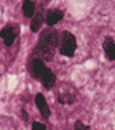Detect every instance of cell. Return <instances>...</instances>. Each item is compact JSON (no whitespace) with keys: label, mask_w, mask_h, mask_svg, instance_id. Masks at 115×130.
I'll list each match as a JSON object with an SVG mask.
<instances>
[{"label":"cell","mask_w":115,"mask_h":130,"mask_svg":"<svg viewBox=\"0 0 115 130\" xmlns=\"http://www.w3.org/2000/svg\"><path fill=\"white\" fill-rule=\"evenodd\" d=\"M59 42H61V36L58 31H54L53 27L43 29V32L40 34L37 40L35 48H34L32 56L42 58L43 61H50V59H53V55L56 52V47H59Z\"/></svg>","instance_id":"1"},{"label":"cell","mask_w":115,"mask_h":130,"mask_svg":"<svg viewBox=\"0 0 115 130\" xmlns=\"http://www.w3.org/2000/svg\"><path fill=\"white\" fill-rule=\"evenodd\" d=\"M32 130H47V125L42 122H32Z\"/></svg>","instance_id":"12"},{"label":"cell","mask_w":115,"mask_h":130,"mask_svg":"<svg viewBox=\"0 0 115 130\" xmlns=\"http://www.w3.org/2000/svg\"><path fill=\"white\" fill-rule=\"evenodd\" d=\"M35 13H37L35 11V2H34V0H24L22 2V14H24V18L32 19Z\"/></svg>","instance_id":"10"},{"label":"cell","mask_w":115,"mask_h":130,"mask_svg":"<svg viewBox=\"0 0 115 130\" xmlns=\"http://www.w3.org/2000/svg\"><path fill=\"white\" fill-rule=\"evenodd\" d=\"M18 36H19V24L8 23L0 29V39H2L5 47H11Z\"/></svg>","instance_id":"5"},{"label":"cell","mask_w":115,"mask_h":130,"mask_svg":"<svg viewBox=\"0 0 115 130\" xmlns=\"http://www.w3.org/2000/svg\"><path fill=\"white\" fill-rule=\"evenodd\" d=\"M75 50H77V39L72 32L69 31H64L61 32V42H59V53L62 56H69L72 58L75 55Z\"/></svg>","instance_id":"3"},{"label":"cell","mask_w":115,"mask_h":130,"mask_svg":"<svg viewBox=\"0 0 115 130\" xmlns=\"http://www.w3.org/2000/svg\"><path fill=\"white\" fill-rule=\"evenodd\" d=\"M27 71H29V74H31L35 80H38L47 90H51L54 87V84H56V74H54L51 69L45 64V61L42 58H37V56H31V58H29Z\"/></svg>","instance_id":"2"},{"label":"cell","mask_w":115,"mask_h":130,"mask_svg":"<svg viewBox=\"0 0 115 130\" xmlns=\"http://www.w3.org/2000/svg\"><path fill=\"white\" fill-rule=\"evenodd\" d=\"M62 18H64V11H62V10L51 8V10H48V11L45 13V24L51 27V26H54V24H58Z\"/></svg>","instance_id":"6"},{"label":"cell","mask_w":115,"mask_h":130,"mask_svg":"<svg viewBox=\"0 0 115 130\" xmlns=\"http://www.w3.org/2000/svg\"><path fill=\"white\" fill-rule=\"evenodd\" d=\"M56 100L61 104H72L77 100L75 87H74L72 84H67V82L59 84V88H58V93H56Z\"/></svg>","instance_id":"4"},{"label":"cell","mask_w":115,"mask_h":130,"mask_svg":"<svg viewBox=\"0 0 115 130\" xmlns=\"http://www.w3.org/2000/svg\"><path fill=\"white\" fill-rule=\"evenodd\" d=\"M74 130H91V128H89V125H86V124L82 122V121H75V124H74Z\"/></svg>","instance_id":"11"},{"label":"cell","mask_w":115,"mask_h":130,"mask_svg":"<svg viewBox=\"0 0 115 130\" xmlns=\"http://www.w3.org/2000/svg\"><path fill=\"white\" fill-rule=\"evenodd\" d=\"M43 21H45V14L43 11H37L34 14V18L31 19V31L32 32H38L43 26Z\"/></svg>","instance_id":"9"},{"label":"cell","mask_w":115,"mask_h":130,"mask_svg":"<svg viewBox=\"0 0 115 130\" xmlns=\"http://www.w3.org/2000/svg\"><path fill=\"white\" fill-rule=\"evenodd\" d=\"M35 104H37L38 112L42 114V117L43 119H48L50 114H51V109H50L48 101H47V98L43 96V93H37L35 95Z\"/></svg>","instance_id":"7"},{"label":"cell","mask_w":115,"mask_h":130,"mask_svg":"<svg viewBox=\"0 0 115 130\" xmlns=\"http://www.w3.org/2000/svg\"><path fill=\"white\" fill-rule=\"evenodd\" d=\"M21 116H22V121H24V122H27V112L24 111V109L21 111Z\"/></svg>","instance_id":"13"},{"label":"cell","mask_w":115,"mask_h":130,"mask_svg":"<svg viewBox=\"0 0 115 130\" xmlns=\"http://www.w3.org/2000/svg\"><path fill=\"white\" fill-rule=\"evenodd\" d=\"M102 50H104V55L109 61H115V42L112 37H106L102 42Z\"/></svg>","instance_id":"8"}]
</instances>
